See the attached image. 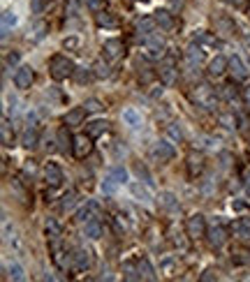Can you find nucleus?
Instances as JSON below:
<instances>
[{"mask_svg":"<svg viewBox=\"0 0 250 282\" xmlns=\"http://www.w3.org/2000/svg\"><path fill=\"white\" fill-rule=\"evenodd\" d=\"M153 26H156V19H144V21L137 23V30H139V35H141V32H144V35H151Z\"/></svg>","mask_w":250,"mask_h":282,"instance_id":"41","label":"nucleus"},{"mask_svg":"<svg viewBox=\"0 0 250 282\" xmlns=\"http://www.w3.org/2000/svg\"><path fill=\"white\" fill-rule=\"evenodd\" d=\"M93 70H95V76H100V79H107L109 76V65L104 63V60H97Z\"/></svg>","mask_w":250,"mask_h":282,"instance_id":"43","label":"nucleus"},{"mask_svg":"<svg viewBox=\"0 0 250 282\" xmlns=\"http://www.w3.org/2000/svg\"><path fill=\"white\" fill-rule=\"evenodd\" d=\"M241 97H243V102H246V106H250V84L241 90Z\"/></svg>","mask_w":250,"mask_h":282,"instance_id":"53","label":"nucleus"},{"mask_svg":"<svg viewBox=\"0 0 250 282\" xmlns=\"http://www.w3.org/2000/svg\"><path fill=\"white\" fill-rule=\"evenodd\" d=\"M44 231H47V238H49V243H53V240H61V224L56 222L53 218H47V222H44Z\"/></svg>","mask_w":250,"mask_h":282,"instance_id":"22","label":"nucleus"},{"mask_svg":"<svg viewBox=\"0 0 250 282\" xmlns=\"http://www.w3.org/2000/svg\"><path fill=\"white\" fill-rule=\"evenodd\" d=\"M74 63L70 58H65V56H53L51 63H49V72L56 81H62V79H67V76H72L74 74Z\"/></svg>","mask_w":250,"mask_h":282,"instance_id":"2","label":"nucleus"},{"mask_svg":"<svg viewBox=\"0 0 250 282\" xmlns=\"http://www.w3.org/2000/svg\"><path fill=\"white\" fill-rule=\"evenodd\" d=\"M157 206L162 210H176L178 208V199L174 192H160L157 194Z\"/></svg>","mask_w":250,"mask_h":282,"instance_id":"16","label":"nucleus"},{"mask_svg":"<svg viewBox=\"0 0 250 282\" xmlns=\"http://www.w3.org/2000/svg\"><path fill=\"white\" fill-rule=\"evenodd\" d=\"M176 264H178L176 257H167V259L160 261V271L167 273V275H172V273H174V268H176Z\"/></svg>","mask_w":250,"mask_h":282,"instance_id":"34","label":"nucleus"},{"mask_svg":"<svg viewBox=\"0 0 250 282\" xmlns=\"http://www.w3.org/2000/svg\"><path fill=\"white\" fill-rule=\"evenodd\" d=\"M97 23H100V26H104V28H116V26H118V21H116V16H111V14H107V12H102V14H97Z\"/></svg>","mask_w":250,"mask_h":282,"instance_id":"35","label":"nucleus"},{"mask_svg":"<svg viewBox=\"0 0 250 282\" xmlns=\"http://www.w3.org/2000/svg\"><path fill=\"white\" fill-rule=\"evenodd\" d=\"M32 79H35V74H32V67L28 65H21L16 74H14V86L19 88V90H26V88H31Z\"/></svg>","mask_w":250,"mask_h":282,"instance_id":"8","label":"nucleus"},{"mask_svg":"<svg viewBox=\"0 0 250 282\" xmlns=\"http://www.w3.org/2000/svg\"><path fill=\"white\" fill-rule=\"evenodd\" d=\"M32 12H35V14L42 12V0H32Z\"/></svg>","mask_w":250,"mask_h":282,"instance_id":"56","label":"nucleus"},{"mask_svg":"<svg viewBox=\"0 0 250 282\" xmlns=\"http://www.w3.org/2000/svg\"><path fill=\"white\" fill-rule=\"evenodd\" d=\"M0 130H2V146H12V139H14V136H12V132H10L7 118H2V127H0Z\"/></svg>","mask_w":250,"mask_h":282,"instance_id":"40","label":"nucleus"},{"mask_svg":"<svg viewBox=\"0 0 250 282\" xmlns=\"http://www.w3.org/2000/svg\"><path fill=\"white\" fill-rule=\"evenodd\" d=\"M102 53H104V60L107 63H116L121 56L125 53V44L121 40H107L102 44Z\"/></svg>","mask_w":250,"mask_h":282,"instance_id":"4","label":"nucleus"},{"mask_svg":"<svg viewBox=\"0 0 250 282\" xmlns=\"http://www.w3.org/2000/svg\"><path fill=\"white\" fill-rule=\"evenodd\" d=\"M19 63V53H7V58H5V67H10V65H16Z\"/></svg>","mask_w":250,"mask_h":282,"instance_id":"50","label":"nucleus"},{"mask_svg":"<svg viewBox=\"0 0 250 282\" xmlns=\"http://www.w3.org/2000/svg\"><path fill=\"white\" fill-rule=\"evenodd\" d=\"M86 5L93 12H104V0H86Z\"/></svg>","mask_w":250,"mask_h":282,"instance_id":"48","label":"nucleus"},{"mask_svg":"<svg viewBox=\"0 0 250 282\" xmlns=\"http://www.w3.org/2000/svg\"><path fill=\"white\" fill-rule=\"evenodd\" d=\"M218 120H220V125H225V127H236V118H234V114H220Z\"/></svg>","mask_w":250,"mask_h":282,"instance_id":"45","label":"nucleus"},{"mask_svg":"<svg viewBox=\"0 0 250 282\" xmlns=\"http://www.w3.org/2000/svg\"><path fill=\"white\" fill-rule=\"evenodd\" d=\"M130 190H132V194H135L139 201H144V204H148V201H151V194H148V190H146L141 183H132V185H130Z\"/></svg>","mask_w":250,"mask_h":282,"instance_id":"29","label":"nucleus"},{"mask_svg":"<svg viewBox=\"0 0 250 282\" xmlns=\"http://www.w3.org/2000/svg\"><path fill=\"white\" fill-rule=\"evenodd\" d=\"M229 5H234L236 10H246V5H248V0H227Z\"/></svg>","mask_w":250,"mask_h":282,"instance_id":"52","label":"nucleus"},{"mask_svg":"<svg viewBox=\"0 0 250 282\" xmlns=\"http://www.w3.org/2000/svg\"><path fill=\"white\" fill-rule=\"evenodd\" d=\"M220 95L225 97V100H229V102H234L236 100V90H234V86H220Z\"/></svg>","mask_w":250,"mask_h":282,"instance_id":"44","label":"nucleus"},{"mask_svg":"<svg viewBox=\"0 0 250 282\" xmlns=\"http://www.w3.org/2000/svg\"><path fill=\"white\" fill-rule=\"evenodd\" d=\"M116 185H118V183H116L114 178L109 176V178H107V180H104V183H102V192H104V194H114Z\"/></svg>","mask_w":250,"mask_h":282,"instance_id":"47","label":"nucleus"},{"mask_svg":"<svg viewBox=\"0 0 250 282\" xmlns=\"http://www.w3.org/2000/svg\"><path fill=\"white\" fill-rule=\"evenodd\" d=\"M186 60H188L190 67H197V65L204 60V49H202L197 42L190 44V46H188V51H186Z\"/></svg>","mask_w":250,"mask_h":282,"instance_id":"15","label":"nucleus"},{"mask_svg":"<svg viewBox=\"0 0 250 282\" xmlns=\"http://www.w3.org/2000/svg\"><path fill=\"white\" fill-rule=\"evenodd\" d=\"M234 234L241 240H250V215H243L234 222Z\"/></svg>","mask_w":250,"mask_h":282,"instance_id":"19","label":"nucleus"},{"mask_svg":"<svg viewBox=\"0 0 250 282\" xmlns=\"http://www.w3.org/2000/svg\"><path fill=\"white\" fill-rule=\"evenodd\" d=\"M7 273H10L12 280H19V282L26 280V273H23V268H21L16 261H10V264H7Z\"/></svg>","mask_w":250,"mask_h":282,"instance_id":"30","label":"nucleus"},{"mask_svg":"<svg viewBox=\"0 0 250 282\" xmlns=\"http://www.w3.org/2000/svg\"><path fill=\"white\" fill-rule=\"evenodd\" d=\"M204 171V160H202V155H188V176L190 178H197L199 174Z\"/></svg>","mask_w":250,"mask_h":282,"instance_id":"18","label":"nucleus"},{"mask_svg":"<svg viewBox=\"0 0 250 282\" xmlns=\"http://www.w3.org/2000/svg\"><path fill=\"white\" fill-rule=\"evenodd\" d=\"M229 67V60L225 56H216L211 63H208V76H220V74H225V70Z\"/></svg>","mask_w":250,"mask_h":282,"instance_id":"17","label":"nucleus"},{"mask_svg":"<svg viewBox=\"0 0 250 282\" xmlns=\"http://www.w3.org/2000/svg\"><path fill=\"white\" fill-rule=\"evenodd\" d=\"M44 180H47V185H51V188L62 185V180H65L62 169L58 167L56 162H47V164H44Z\"/></svg>","mask_w":250,"mask_h":282,"instance_id":"6","label":"nucleus"},{"mask_svg":"<svg viewBox=\"0 0 250 282\" xmlns=\"http://www.w3.org/2000/svg\"><path fill=\"white\" fill-rule=\"evenodd\" d=\"M72 148H74V139L67 134V127H61L58 130V150L67 155V153H72Z\"/></svg>","mask_w":250,"mask_h":282,"instance_id":"21","label":"nucleus"},{"mask_svg":"<svg viewBox=\"0 0 250 282\" xmlns=\"http://www.w3.org/2000/svg\"><path fill=\"white\" fill-rule=\"evenodd\" d=\"M167 134L172 136L176 144H181V141H183V130H181V125H178V123H169V125H167Z\"/></svg>","mask_w":250,"mask_h":282,"instance_id":"33","label":"nucleus"},{"mask_svg":"<svg viewBox=\"0 0 250 282\" xmlns=\"http://www.w3.org/2000/svg\"><path fill=\"white\" fill-rule=\"evenodd\" d=\"M157 76H160V81H162L165 86H174V81L178 79V70L172 63L160 65V70H157Z\"/></svg>","mask_w":250,"mask_h":282,"instance_id":"13","label":"nucleus"},{"mask_svg":"<svg viewBox=\"0 0 250 282\" xmlns=\"http://www.w3.org/2000/svg\"><path fill=\"white\" fill-rule=\"evenodd\" d=\"M229 72L234 74V79H236V81L248 79V67L243 65V60H241L239 56H232V58H229Z\"/></svg>","mask_w":250,"mask_h":282,"instance_id":"14","label":"nucleus"},{"mask_svg":"<svg viewBox=\"0 0 250 282\" xmlns=\"http://www.w3.org/2000/svg\"><path fill=\"white\" fill-rule=\"evenodd\" d=\"M146 51H148V58H162L165 56V42L157 35H146Z\"/></svg>","mask_w":250,"mask_h":282,"instance_id":"9","label":"nucleus"},{"mask_svg":"<svg viewBox=\"0 0 250 282\" xmlns=\"http://www.w3.org/2000/svg\"><path fill=\"white\" fill-rule=\"evenodd\" d=\"M190 100H192L197 106L206 109V111H213L216 104H218V95H216V90H213L211 86H206V84L195 86V88L190 90Z\"/></svg>","mask_w":250,"mask_h":282,"instance_id":"1","label":"nucleus"},{"mask_svg":"<svg viewBox=\"0 0 250 282\" xmlns=\"http://www.w3.org/2000/svg\"><path fill=\"white\" fill-rule=\"evenodd\" d=\"M72 261H74V268L77 271H88L91 268V252L83 250V248H77L72 254Z\"/></svg>","mask_w":250,"mask_h":282,"instance_id":"12","label":"nucleus"},{"mask_svg":"<svg viewBox=\"0 0 250 282\" xmlns=\"http://www.w3.org/2000/svg\"><path fill=\"white\" fill-rule=\"evenodd\" d=\"M216 28H218L220 35H225V37H232V35L236 32V23L232 21L229 16H218V19H216Z\"/></svg>","mask_w":250,"mask_h":282,"instance_id":"20","label":"nucleus"},{"mask_svg":"<svg viewBox=\"0 0 250 282\" xmlns=\"http://www.w3.org/2000/svg\"><path fill=\"white\" fill-rule=\"evenodd\" d=\"M74 206H77V192H67V194L62 197V201H61V210L62 213H70Z\"/></svg>","mask_w":250,"mask_h":282,"instance_id":"31","label":"nucleus"},{"mask_svg":"<svg viewBox=\"0 0 250 282\" xmlns=\"http://www.w3.org/2000/svg\"><path fill=\"white\" fill-rule=\"evenodd\" d=\"M156 23L162 28V30H174V16L169 12H156Z\"/></svg>","mask_w":250,"mask_h":282,"instance_id":"24","label":"nucleus"},{"mask_svg":"<svg viewBox=\"0 0 250 282\" xmlns=\"http://www.w3.org/2000/svg\"><path fill=\"white\" fill-rule=\"evenodd\" d=\"M195 42H197L199 46H218V40L211 37L208 32H197V35H195Z\"/></svg>","mask_w":250,"mask_h":282,"instance_id":"32","label":"nucleus"},{"mask_svg":"<svg viewBox=\"0 0 250 282\" xmlns=\"http://www.w3.org/2000/svg\"><path fill=\"white\" fill-rule=\"evenodd\" d=\"M123 123L125 125H130L132 130H139V127H141V114H139L137 109H125L123 111Z\"/></svg>","mask_w":250,"mask_h":282,"instance_id":"23","label":"nucleus"},{"mask_svg":"<svg viewBox=\"0 0 250 282\" xmlns=\"http://www.w3.org/2000/svg\"><path fill=\"white\" fill-rule=\"evenodd\" d=\"M151 153H153V157H156L157 162H162V164L172 162L174 155H176V150H174V146H172L169 141H156V146H153Z\"/></svg>","mask_w":250,"mask_h":282,"instance_id":"5","label":"nucleus"},{"mask_svg":"<svg viewBox=\"0 0 250 282\" xmlns=\"http://www.w3.org/2000/svg\"><path fill=\"white\" fill-rule=\"evenodd\" d=\"M12 26H16V14L14 12H2V37H7V32H10Z\"/></svg>","mask_w":250,"mask_h":282,"instance_id":"28","label":"nucleus"},{"mask_svg":"<svg viewBox=\"0 0 250 282\" xmlns=\"http://www.w3.org/2000/svg\"><path fill=\"white\" fill-rule=\"evenodd\" d=\"M44 32H47V23H44V21H37V23H35V28H32L31 40H32V42H40L42 37H44Z\"/></svg>","mask_w":250,"mask_h":282,"instance_id":"38","label":"nucleus"},{"mask_svg":"<svg viewBox=\"0 0 250 282\" xmlns=\"http://www.w3.org/2000/svg\"><path fill=\"white\" fill-rule=\"evenodd\" d=\"M83 236L86 238H100L102 236V227H100V222L97 220H88L86 222V227H83Z\"/></svg>","mask_w":250,"mask_h":282,"instance_id":"25","label":"nucleus"},{"mask_svg":"<svg viewBox=\"0 0 250 282\" xmlns=\"http://www.w3.org/2000/svg\"><path fill=\"white\" fill-rule=\"evenodd\" d=\"M202 280H216V273L211 271V268H208V271H204V275H202Z\"/></svg>","mask_w":250,"mask_h":282,"instance_id":"55","label":"nucleus"},{"mask_svg":"<svg viewBox=\"0 0 250 282\" xmlns=\"http://www.w3.org/2000/svg\"><path fill=\"white\" fill-rule=\"evenodd\" d=\"M107 125H109L107 120H93V123H88L86 132L95 139V136H100V134H104V132H107Z\"/></svg>","mask_w":250,"mask_h":282,"instance_id":"27","label":"nucleus"},{"mask_svg":"<svg viewBox=\"0 0 250 282\" xmlns=\"http://www.w3.org/2000/svg\"><path fill=\"white\" fill-rule=\"evenodd\" d=\"M83 109H86V114H97V111H102V102L95 100V97H91V100L83 102Z\"/></svg>","mask_w":250,"mask_h":282,"instance_id":"37","label":"nucleus"},{"mask_svg":"<svg viewBox=\"0 0 250 282\" xmlns=\"http://www.w3.org/2000/svg\"><path fill=\"white\" fill-rule=\"evenodd\" d=\"M91 208H93V204H88L86 208H81V210H79V218H77V220H81V222H86V218L91 215Z\"/></svg>","mask_w":250,"mask_h":282,"instance_id":"51","label":"nucleus"},{"mask_svg":"<svg viewBox=\"0 0 250 282\" xmlns=\"http://www.w3.org/2000/svg\"><path fill=\"white\" fill-rule=\"evenodd\" d=\"M186 231L190 238H204L208 234L206 229V220H204V215L202 213H195V215H190L186 222Z\"/></svg>","mask_w":250,"mask_h":282,"instance_id":"3","label":"nucleus"},{"mask_svg":"<svg viewBox=\"0 0 250 282\" xmlns=\"http://www.w3.org/2000/svg\"><path fill=\"white\" fill-rule=\"evenodd\" d=\"M153 76H156V72H153L151 67H139V79H141L144 84H151Z\"/></svg>","mask_w":250,"mask_h":282,"instance_id":"46","label":"nucleus"},{"mask_svg":"<svg viewBox=\"0 0 250 282\" xmlns=\"http://www.w3.org/2000/svg\"><path fill=\"white\" fill-rule=\"evenodd\" d=\"M65 46H70V49H77V46H79V40H77V37H70V40H65Z\"/></svg>","mask_w":250,"mask_h":282,"instance_id":"54","label":"nucleus"},{"mask_svg":"<svg viewBox=\"0 0 250 282\" xmlns=\"http://www.w3.org/2000/svg\"><path fill=\"white\" fill-rule=\"evenodd\" d=\"M208 243L213 245V248H222L225 245V240H227V231H225V227L220 224V222H216L211 229H208Z\"/></svg>","mask_w":250,"mask_h":282,"instance_id":"10","label":"nucleus"},{"mask_svg":"<svg viewBox=\"0 0 250 282\" xmlns=\"http://www.w3.org/2000/svg\"><path fill=\"white\" fill-rule=\"evenodd\" d=\"M109 176L114 178L116 183H125V180H127V171H125L123 167H114L111 171H109Z\"/></svg>","mask_w":250,"mask_h":282,"instance_id":"42","label":"nucleus"},{"mask_svg":"<svg viewBox=\"0 0 250 282\" xmlns=\"http://www.w3.org/2000/svg\"><path fill=\"white\" fill-rule=\"evenodd\" d=\"M246 188H248V192H250V174L246 176Z\"/></svg>","mask_w":250,"mask_h":282,"instance_id":"58","label":"nucleus"},{"mask_svg":"<svg viewBox=\"0 0 250 282\" xmlns=\"http://www.w3.org/2000/svg\"><path fill=\"white\" fill-rule=\"evenodd\" d=\"M172 240H174V245H176L178 250H186V248H188L186 238H183V234H174V238H172Z\"/></svg>","mask_w":250,"mask_h":282,"instance_id":"49","label":"nucleus"},{"mask_svg":"<svg viewBox=\"0 0 250 282\" xmlns=\"http://www.w3.org/2000/svg\"><path fill=\"white\" fill-rule=\"evenodd\" d=\"M234 208H236V210H246V208H248V206H246L243 201H234Z\"/></svg>","mask_w":250,"mask_h":282,"instance_id":"57","label":"nucleus"},{"mask_svg":"<svg viewBox=\"0 0 250 282\" xmlns=\"http://www.w3.org/2000/svg\"><path fill=\"white\" fill-rule=\"evenodd\" d=\"M83 116H86V109H83V106H74V109H70L67 114L62 116V125H67V127L81 125Z\"/></svg>","mask_w":250,"mask_h":282,"instance_id":"11","label":"nucleus"},{"mask_svg":"<svg viewBox=\"0 0 250 282\" xmlns=\"http://www.w3.org/2000/svg\"><path fill=\"white\" fill-rule=\"evenodd\" d=\"M74 76H77L79 84H88V81L93 79V74H91L88 67H77V70H74Z\"/></svg>","mask_w":250,"mask_h":282,"instance_id":"36","label":"nucleus"},{"mask_svg":"<svg viewBox=\"0 0 250 282\" xmlns=\"http://www.w3.org/2000/svg\"><path fill=\"white\" fill-rule=\"evenodd\" d=\"M23 146L28 148V150L37 146V132H35V130H28V132L23 134Z\"/></svg>","mask_w":250,"mask_h":282,"instance_id":"39","label":"nucleus"},{"mask_svg":"<svg viewBox=\"0 0 250 282\" xmlns=\"http://www.w3.org/2000/svg\"><path fill=\"white\" fill-rule=\"evenodd\" d=\"M137 275H139V278H144V280H156V273H153V268H151L148 259L137 261Z\"/></svg>","mask_w":250,"mask_h":282,"instance_id":"26","label":"nucleus"},{"mask_svg":"<svg viewBox=\"0 0 250 282\" xmlns=\"http://www.w3.org/2000/svg\"><path fill=\"white\" fill-rule=\"evenodd\" d=\"M91 150H93V136L91 134H79L74 139L72 153L79 157V160H83L86 155H91Z\"/></svg>","mask_w":250,"mask_h":282,"instance_id":"7","label":"nucleus"}]
</instances>
